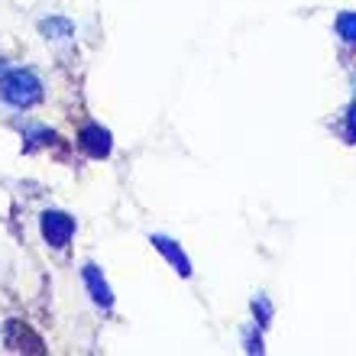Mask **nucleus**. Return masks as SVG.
<instances>
[{
	"instance_id": "obj_2",
	"label": "nucleus",
	"mask_w": 356,
	"mask_h": 356,
	"mask_svg": "<svg viewBox=\"0 0 356 356\" xmlns=\"http://www.w3.org/2000/svg\"><path fill=\"white\" fill-rule=\"evenodd\" d=\"M42 234H46V240L52 246H65L72 240V234H75V220L62 214V211H46L42 214Z\"/></svg>"
},
{
	"instance_id": "obj_3",
	"label": "nucleus",
	"mask_w": 356,
	"mask_h": 356,
	"mask_svg": "<svg viewBox=\"0 0 356 356\" xmlns=\"http://www.w3.org/2000/svg\"><path fill=\"white\" fill-rule=\"evenodd\" d=\"M78 146H81L91 159H104V156L111 152V133L104 130V127H97V123H91V127H85V130L78 133Z\"/></svg>"
},
{
	"instance_id": "obj_7",
	"label": "nucleus",
	"mask_w": 356,
	"mask_h": 356,
	"mask_svg": "<svg viewBox=\"0 0 356 356\" xmlns=\"http://www.w3.org/2000/svg\"><path fill=\"white\" fill-rule=\"evenodd\" d=\"M42 29L58 33V36H72V23H65V19H49V23H42Z\"/></svg>"
},
{
	"instance_id": "obj_5",
	"label": "nucleus",
	"mask_w": 356,
	"mask_h": 356,
	"mask_svg": "<svg viewBox=\"0 0 356 356\" xmlns=\"http://www.w3.org/2000/svg\"><path fill=\"white\" fill-rule=\"evenodd\" d=\"M152 246H156V250H159V253L165 256V259H169V263L175 266V269L181 272V275H191V263H188L185 253H181V250H178L175 243H172L169 236H152Z\"/></svg>"
},
{
	"instance_id": "obj_4",
	"label": "nucleus",
	"mask_w": 356,
	"mask_h": 356,
	"mask_svg": "<svg viewBox=\"0 0 356 356\" xmlns=\"http://www.w3.org/2000/svg\"><path fill=\"white\" fill-rule=\"evenodd\" d=\"M85 285H88V291H91L94 305H101V308H111L113 305V295H111V289H107V282H104L97 266H91V263L85 266Z\"/></svg>"
},
{
	"instance_id": "obj_6",
	"label": "nucleus",
	"mask_w": 356,
	"mask_h": 356,
	"mask_svg": "<svg viewBox=\"0 0 356 356\" xmlns=\"http://www.w3.org/2000/svg\"><path fill=\"white\" fill-rule=\"evenodd\" d=\"M337 29L343 39H356V17H350V13H343V17L337 19Z\"/></svg>"
},
{
	"instance_id": "obj_1",
	"label": "nucleus",
	"mask_w": 356,
	"mask_h": 356,
	"mask_svg": "<svg viewBox=\"0 0 356 356\" xmlns=\"http://www.w3.org/2000/svg\"><path fill=\"white\" fill-rule=\"evenodd\" d=\"M39 81L29 72H17V75H10L7 81H3V97L13 104H33L39 101Z\"/></svg>"
}]
</instances>
